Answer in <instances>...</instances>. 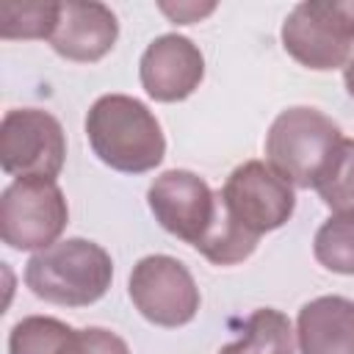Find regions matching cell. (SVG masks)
<instances>
[{"instance_id": "cell-1", "label": "cell", "mask_w": 354, "mask_h": 354, "mask_svg": "<svg viewBox=\"0 0 354 354\" xmlns=\"http://www.w3.org/2000/svg\"><path fill=\"white\" fill-rule=\"evenodd\" d=\"M86 136L94 155L124 174H144L166 155V138L155 113L136 97L105 94L86 116Z\"/></svg>"}, {"instance_id": "cell-2", "label": "cell", "mask_w": 354, "mask_h": 354, "mask_svg": "<svg viewBox=\"0 0 354 354\" xmlns=\"http://www.w3.org/2000/svg\"><path fill=\"white\" fill-rule=\"evenodd\" d=\"M113 279L111 254L86 238H66L36 252L25 266V285L33 296L61 307L100 301Z\"/></svg>"}, {"instance_id": "cell-3", "label": "cell", "mask_w": 354, "mask_h": 354, "mask_svg": "<svg viewBox=\"0 0 354 354\" xmlns=\"http://www.w3.org/2000/svg\"><path fill=\"white\" fill-rule=\"evenodd\" d=\"M343 141L340 127L318 108L296 105L282 111L266 136L268 166L290 185L315 188L332 152Z\"/></svg>"}, {"instance_id": "cell-4", "label": "cell", "mask_w": 354, "mask_h": 354, "mask_svg": "<svg viewBox=\"0 0 354 354\" xmlns=\"http://www.w3.org/2000/svg\"><path fill=\"white\" fill-rule=\"evenodd\" d=\"M282 47L315 72L346 66L354 50V0H307L293 6L282 25Z\"/></svg>"}, {"instance_id": "cell-5", "label": "cell", "mask_w": 354, "mask_h": 354, "mask_svg": "<svg viewBox=\"0 0 354 354\" xmlns=\"http://www.w3.org/2000/svg\"><path fill=\"white\" fill-rule=\"evenodd\" d=\"M69 221L55 180H14L0 196V235L17 252H41L58 243Z\"/></svg>"}, {"instance_id": "cell-6", "label": "cell", "mask_w": 354, "mask_h": 354, "mask_svg": "<svg viewBox=\"0 0 354 354\" xmlns=\"http://www.w3.org/2000/svg\"><path fill=\"white\" fill-rule=\"evenodd\" d=\"M61 122L39 108H14L0 124V166L17 180H55L64 169Z\"/></svg>"}, {"instance_id": "cell-7", "label": "cell", "mask_w": 354, "mask_h": 354, "mask_svg": "<svg viewBox=\"0 0 354 354\" xmlns=\"http://www.w3.org/2000/svg\"><path fill=\"white\" fill-rule=\"evenodd\" d=\"M227 213L254 235L279 230L296 207L293 185L263 160H246L230 171L218 191Z\"/></svg>"}, {"instance_id": "cell-8", "label": "cell", "mask_w": 354, "mask_h": 354, "mask_svg": "<svg viewBox=\"0 0 354 354\" xmlns=\"http://www.w3.org/2000/svg\"><path fill=\"white\" fill-rule=\"evenodd\" d=\"M130 299L155 326H185L199 310V288L191 271L169 254H147L133 266Z\"/></svg>"}, {"instance_id": "cell-9", "label": "cell", "mask_w": 354, "mask_h": 354, "mask_svg": "<svg viewBox=\"0 0 354 354\" xmlns=\"http://www.w3.org/2000/svg\"><path fill=\"white\" fill-rule=\"evenodd\" d=\"M147 202L155 221L191 246L207 235L218 213V194H213L199 174L185 169H169L155 177Z\"/></svg>"}, {"instance_id": "cell-10", "label": "cell", "mask_w": 354, "mask_h": 354, "mask_svg": "<svg viewBox=\"0 0 354 354\" xmlns=\"http://www.w3.org/2000/svg\"><path fill=\"white\" fill-rule=\"evenodd\" d=\"M138 77L152 100L180 102L199 88L205 77V58L191 39L163 33L144 50Z\"/></svg>"}, {"instance_id": "cell-11", "label": "cell", "mask_w": 354, "mask_h": 354, "mask_svg": "<svg viewBox=\"0 0 354 354\" xmlns=\"http://www.w3.org/2000/svg\"><path fill=\"white\" fill-rule=\"evenodd\" d=\"M116 36H119V22L108 6L94 0L58 3V22L50 36V44L61 58L80 64L100 61L113 50Z\"/></svg>"}, {"instance_id": "cell-12", "label": "cell", "mask_w": 354, "mask_h": 354, "mask_svg": "<svg viewBox=\"0 0 354 354\" xmlns=\"http://www.w3.org/2000/svg\"><path fill=\"white\" fill-rule=\"evenodd\" d=\"M296 343L301 354H354V301L318 296L299 310Z\"/></svg>"}, {"instance_id": "cell-13", "label": "cell", "mask_w": 354, "mask_h": 354, "mask_svg": "<svg viewBox=\"0 0 354 354\" xmlns=\"http://www.w3.org/2000/svg\"><path fill=\"white\" fill-rule=\"evenodd\" d=\"M218 354H296V332L285 313L260 307L246 318L243 335Z\"/></svg>"}, {"instance_id": "cell-14", "label": "cell", "mask_w": 354, "mask_h": 354, "mask_svg": "<svg viewBox=\"0 0 354 354\" xmlns=\"http://www.w3.org/2000/svg\"><path fill=\"white\" fill-rule=\"evenodd\" d=\"M315 260L335 274L354 277V213H335L313 238Z\"/></svg>"}, {"instance_id": "cell-15", "label": "cell", "mask_w": 354, "mask_h": 354, "mask_svg": "<svg viewBox=\"0 0 354 354\" xmlns=\"http://www.w3.org/2000/svg\"><path fill=\"white\" fill-rule=\"evenodd\" d=\"M75 329L50 315H28L8 335V354H64Z\"/></svg>"}, {"instance_id": "cell-16", "label": "cell", "mask_w": 354, "mask_h": 354, "mask_svg": "<svg viewBox=\"0 0 354 354\" xmlns=\"http://www.w3.org/2000/svg\"><path fill=\"white\" fill-rule=\"evenodd\" d=\"M315 191L335 213H354V138H343L332 152Z\"/></svg>"}, {"instance_id": "cell-17", "label": "cell", "mask_w": 354, "mask_h": 354, "mask_svg": "<svg viewBox=\"0 0 354 354\" xmlns=\"http://www.w3.org/2000/svg\"><path fill=\"white\" fill-rule=\"evenodd\" d=\"M58 22V3H0L3 39H47Z\"/></svg>"}, {"instance_id": "cell-18", "label": "cell", "mask_w": 354, "mask_h": 354, "mask_svg": "<svg viewBox=\"0 0 354 354\" xmlns=\"http://www.w3.org/2000/svg\"><path fill=\"white\" fill-rule=\"evenodd\" d=\"M64 354H130V348L111 329L86 326V329H75Z\"/></svg>"}, {"instance_id": "cell-19", "label": "cell", "mask_w": 354, "mask_h": 354, "mask_svg": "<svg viewBox=\"0 0 354 354\" xmlns=\"http://www.w3.org/2000/svg\"><path fill=\"white\" fill-rule=\"evenodd\" d=\"M163 11H166V14H171L180 25H188V22H194V19L205 17V14H210V11H213V6H205V8H199V6H177V8L163 6Z\"/></svg>"}, {"instance_id": "cell-20", "label": "cell", "mask_w": 354, "mask_h": 354, "mask_svg": "<svg viewBox=\"0 0 354 354\" xmlns=\"http://www.w3.org/2000/svg\"><path fill=\"white\" fill-rule=\"evenodd\" d=\"M343 80H346V88H348V94L354 97V58L346 64V72H343Z\"/></svg>"}]
</instances>
